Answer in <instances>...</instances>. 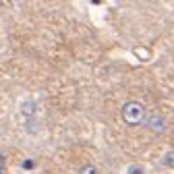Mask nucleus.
I'll return each mask as SVG.
<instances>
[{"mask_svg": "<svg viewBox=\"0 0 174 174\" xmlns=\"http://www.w3.org/2000/svg\"><path fill=\"white\" fill-rule=\"evenodd\" d=\"M120 116L125 120L129 126H139L145 122L147 118V112H145V106L137 102V100H129L125 106H122V110H120Z\"/></svg>", "mask_w": 174, "mask_h": 174, "instance_id": "nucleus-1", "label": "nucleus"}, {"mask_svg": "<svg viewBox=\"0 0 174 174\" xmlns=\"http://www.w3.org/2000/svg\"><path fill=\"white\" fill-rule=\"evenodd\" d=\"M145 125H147V129H151V131L162 133L166 129V120H164L162 114H151L149 118H145Z\"/></svg>", "mask_w": 174, "mask_h": 174, "instance_id": "nucleus-2", "label": "nucleus"}, {"mask_svg": "<svg viewBox=\"0 0 174 174\" xmlns=\"http://www.w3.org/2000/svg\"><path fill=\"white\" fill-rule=\"evenodd\" d=\"M35 108H37V104H35L33 100H27V102H23L21 104V112H23V116H33L35 114Z\"/></svg>", "mask_w": 174, "mask_h": 174, "instance_id": "nucleus-3", "label": "nucleus"}, {"mask_svg": "<svg viewBox=\"0 0 174 174\" xmlns=\"http://www.w3.org/2000/svg\"><path fill=\"white\" fill-rule=\"evenodd\" d=\"M162 164H164L166 168H174V149H170V151L162 158Z\"/></svg>", "mask_w": 174, "mask_h": 174, "instance_id": "nucleus-4", "label": "nucleus"}, {"mask_svg": "<svg viewBox=\"0 0 174 174\" xmlns=\"http://www.w3.org/2000/svg\"><path fill=\"white\" fill-rule=\"evenodd\" d=\"M79 174H100L98 168L93 166V164H85V166L79 168Z\"/></svg>", "mask_w": 174, "mask_h": 174, "instance_id": "nucleus-5", "label": "nucleus"}, {"mask_svg": "<svg viewBox=\"0 0 174 174\" xmlns=\"http://www.w3.org/2000/svg\"><path fill=\"white\" fill-rule=\"evenodd\" d=\"M23 166H25V170H31V166H33V162H31V160H27L25 164H23Z\"/></svg>", "mask_w": 174, "mask_h": 174, "instance_id": "nucleus-6", "label": "nucleus"}]
</instances>
